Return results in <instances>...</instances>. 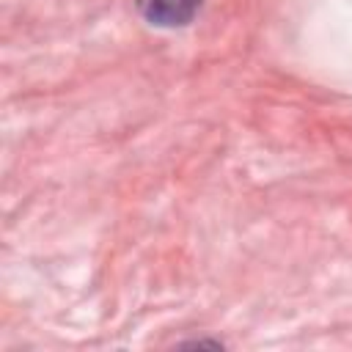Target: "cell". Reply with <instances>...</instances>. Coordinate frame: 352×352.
Segmentation results:
<instances>
[{"instance_id":"obj_1","label":"cell","mask_w":352,"mask_h":352,"mask_svg":"<svg viewBox=\"0 0 352 352\" xmlns=\"http://www.w3.org/2000/svg\"><path fill=\"white\" fill-rule=\"evenodd\" d=\"M201 0H138V11L157 28H182L192 22Z\"/></svg>"}]
</instances>
